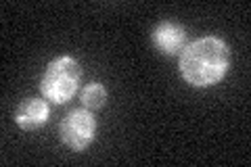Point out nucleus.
<instances>
[{"label": "nucleus", "instance_id": "f257e3e1", "mask_svg": "<svg viewBox=\"0 0 251 167\" xmlns=\"http://www.w3.org/2000/svg\"><path fill=\"white\" fill-rule=\"evenodd\" d=\"M230 67V48L222 38L205 36L186 44L180 52L178 71L195 88L216 86Z\"/></svg>", "mask_w": 251, "mask_h": 167}, {"label": "nucleus", "instance_id": "f03ea898", "mask_svg": "<svg viewBox=\"0 0 251 167\" xmlns=\"http://www.w3.org/2000/svg\"><path fill=\"white\" fill-rule=\"evenodd\" d=\"M82 82V67L74 57H59L46 65L40 77V92L44 100L65 105L74 96Z\"/></svg>", "mask_w": 251, "mask_h": 167}, {"label": "nucleus", "instance_id": "7ed1b4c3", "mask_svg": "<svg viewBox=\"0 0 251 167\" xmlns=\"http://www.w3.org/2000/svg\"><path fill=\"white\" fill-rule=\"evenodd\" d=\"M97 136V119L88 109H74L61 119L59 123V138L65 146L75 153L88 148L90 142Z\"/></svg>", "mask_w": 251, "mask_h": 167}, {"label": "nucleus", "instance_id": "20e7f679", "mask_svg": "<svg viewBox=\"0 0 251 167\" xmlns=\"http://www.w3.org/2000/svg\"><path fill=\"white\" fill-rule=\"evenodd\" d=\"M151 40H153V46L161 54H166V57H176V54L182 52L184 46H186V31L182 25H178V23L161 21L159 25L153 27Z\"/></svg>", "mask_w": 251, "mask_h": 167}, {"label": "nucleus", "instance_id": "39448f33", "mask_svg": "<svg viewBox=\"0 0 251 167\" xmlns=\"http://www.w3.org/2000/svg\"><path fill=\"white\" fill-rule=\"evenodd\" d=\"M50 109L42 98H25L15 109V123L25 132H34L49 121Z\"/></svg>", "mask_w": 251, "mask_h": 167}, {"label": "nucleus", "instance_id": "423d86ee", "mask_svg": "<svg viewBox=\"0 0 251 167\" xmlns=\"http://www.w3.org/2000/svg\"><path fill=\"white\" fill-rule=\"evenodd\" d=\"M80 100H82L84 109H88V111H92V113H94V111H99V109L105 107V102H107V88L100 82H92V84H88L80 92Z\"/></svg>", "mask_w": 251, "mask_h": 167}]
</instances>
